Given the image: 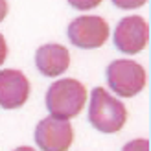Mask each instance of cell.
<instances>
[{
  "instance_id": "obj_1",
  "label": "cell",
  "mask_w": 151,
  "mask_h": 151,
  "mask_svg": "<svg viewBox=\"0 0 151 151\" xmlns=\"http://www.w3.org/2000/svg\"><path fill=\"white\" fill-rule=\"evenodd\" d=\"M87 98V87L81 81L65 78L52 83L46 90V109L50 116L70 122L83 111Z\"/></svg>"
},
{
  "instance_id": "obj_2",
  "label": "cell",
  "mask_w": 151,
  "mask_h": 151,
  "mask_svg": "<svg viewBox=\"0 0 151 151\" xmlns=\"http://www.w3.org/2000/svg\"><path fill=\"white\" fill-rule=\"evenodd\" d=\"M88 122L100 133H118L127 122V109L109 90H105L103 87H96L90 92Z\"/></svg>"
},
{
  "instance_id": "obj_3",
  "label": "cell",
  "mask_w": 151,
  "mask_h": 151,
  "mask_svg": "<svg viewBox=\"0 0 151 151\" xmlns=\"http://www.w3.org/2000/svg\"><path fill=\"white\" fill-rule=\"evenodd\" d=\"M107 83L120 98H133L144 90L147 74L144 66L131 59H116L107 66Z\"/></svg>"
},
{
  "instance_id": "obj_4",
  "label": "cell",
  "mask_w": 151,
  "mask_h": 151,
  "mask_svg": "<svg viewBox=\"0 0 151 151\" xmlns=\"http://www.w3.org/2000/svg\"><path fill=\"white\" fill-rule=\"evenodd\" d=\"M66 33H68V39L76 48L96 50L107 42L111 28L103 17L83 15V17H78L70 22Z\"/></svg>"
},
{
  "instance_id": "obj_5",
  "label": "cell",
  "mask_w": 151,
  "mask_h": 151,
  "mask_svg": "<svg viewBox=\"0 0 151 151\" xmlns=\"http://www.w3.org/2000/svg\"><path fill=\"white\" fill-rule=\"evenodd\" d=\"M112 42L118 52L127 55L140 54L149 44V24L140 15L124 17L114 28Z\"/></svg>"
},
{
  "instance_id": "obj_6",
  "label": "cell",
  "mask_w": 151,
  "mask_h": 151,
  "mask_svg": "<svg viewBox=\"0 0 151 151\" xmlns=\"http://www.w3.org/2000/svg\"><path fill=\"white\" fill-rule=\"evenodd\" d=\"M74 142V129L68 120L42 118L35 127V144L41 151H68Z\"/></svg>"
},
{
  "instance_id": "obj_7",
  "label": "cell",
  "mask_w": 151,
  "mask_h": 151,
  "mask_svg": "<svg viewBox=\"0 0 151 151\" xmlns=\"http://www.w3.org/2000/svg\"><path fill=\"white\" fill-rule=\"evenodd\" d=\"M32 85L24 72L15 68L0 70V107L13 111L20 109L28 101Z\"/></svg>"
},
{
  "instance_id": "obj_8",
  "label": "cell",
  "mask_w": 151,
  "mask_h": 151,
  "mask_svg": "<svg viewBox=\"0 0 151 151\" xmlns=\"http://www.w3.org/2000/svg\"><path fill=\"white\" fill-rule=\"evenodd\" d=\"M35 66L44 78H57L68 70L70 52L57 42L42 44L35 52Z\"/></svg>"
},
{
  "instance_id": "obj_9",
  "label": "cell",
  "mask_w": 151,
  "mask_h": 151,
  "mask_svg": "<svg viewBox=\"0 0 151 151\" xmlns=\"http://www.w3.org/2000/svg\"><path fill=\"white\" fill-rule=\"evenodd\" d=\"M66 2L70 4V7H74L78 11H88V9L98 7L103 0H66Z\"/></svg>"
},
{
  "instance_id": "obj_10",
  "label": "cell",
  "mask_w": 151,
  "mask_h": 151,
  "mask_svg": "<svg viewBox=\"0 0 151 151\" xmlns=\"http://www.w3.org/2000/svg\"><path fill=\"white\" fill-rule=\"evenodd\" d=\"M122 151H149V140L147 138H134L122 147Z\"/></svg>"
},
{
  "instance_id": "obj_11",
  "label": "cell",
  "mask_w": 151,
  "mask_h": 151,
  "mask_svg": "<svg viewBox=\"0 0 151 151\" xmlns=\"http://www.w3.org/2000/svg\"><path fill=\"white\" fill-rule=\"evenodd\" d=\"M112 4L120 9H138L147 4V0H112Z\"/></svg>"
},
{
  "instance_id": "obj_12",
  "label": "cell",
  "mask_w": 151,
  "mask_h": 151,
  "mask_svg": "<svg viewBox=\"0 0 151 151\" xmlns=\"http://www.w3.org/2000/svg\"><path fill=\"white\" fill-rule=\"evenodd\" d=\"M7 59V42H6V37L0 33V66L6 63Z\"/></svg>"
},
{
  "instance_id": "obj_13",
  "label": "cell",
  "mask_w": 151,
  "mask_h": 151,
  "mask_svg": "<svg viewBox=\"0 0 151 151\" xmlns=\"http://www.w3.org/2000/svg\"><path fill=\"white\" fill-rule=\"evenodd\" d=\"M7 11H9V6H7V0H0V22L7 17Z\"/></svg>"
},
{
  "instance_id": "obj_14",
  "label": "cell",
  "mask_w": 151,
  "mask_h": 151,
  "mask_svg": "<svg viewBox=\"0 0 151 151\" xmlns=\"http://www.w3.org/2000/svg\"><path fill=\"white\" fill-rule=\"evenodd\" d=\"M13 151H37V149L29 147V146H20V147H17V149H13Z\"/></svg>"
}]
</instances>
